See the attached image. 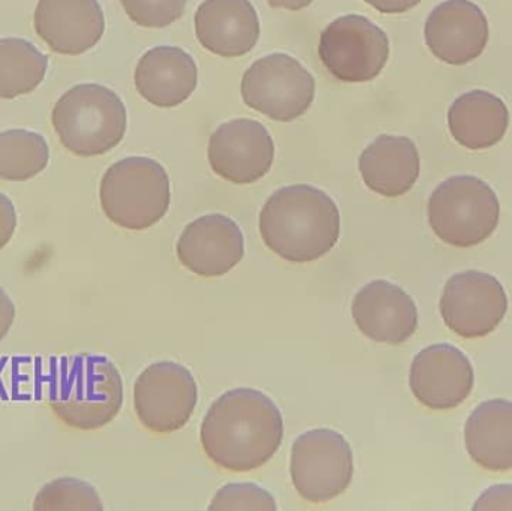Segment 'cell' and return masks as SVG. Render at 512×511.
<instances>
[{
  "label": "cell",
  "mask_w": 512,
  "mask_h": 511,
  "mask_svg": "<svg viewBox=\"0 0 512 511\" xmlns=\"http://www.w3.org/2000/svg\"><path fill=\"white\" fill-rule=\"evenodd\" d=\"M48 59L35 45L20 38L0 39V98L33 92L44 81Z\"/></svg>",
  "instance_id": "603a6c76"
},
{
  "label": "cell",
  "mask_w": 512,
  "mask_h": 511,
  "mask_svg": "<svg viewBox=\"0 0 512 511\" xmlns=\"http://www.w3.org/2000/svg\"><path fill=\"white\" fill-rule=\"evenodd\" d=\"M194 21L198 42L216 56H245L261 35L258 12L249 0H204Z\"/></svg>",
  "instance_id": "ac0fdd59"
},
{
  "label": "cell",
  "mask_w": 512,
  "mask_h": 511,
  "mask_svg": "<svg viewBox=\"0 0 512 511\" xmlns=\"http://www.w3.org/2000/svg\"><path fill=\"white\" fill-rule=\"evenodd\" d=\"M209 510H261L276 511L273 495L254 483H230L219 489Z\"/></svg>",
  "instance_id": "4316f807"
},
{
  "label": "cell",
  "mask_w": 512,
  "mask_h": 511,
  "mask_svg": "<svg viewBox=\"0 0 512 511\" xmlns=\"http://www.w3.org/2000/svg\"><path fill=\"white\" fill-rule=\"evenodd\" d=\"M33 24L39 38L65 56L86 53L105 32L98 0H39Z\"/></svg>",
  "instance_id": "e0dca14e"
},
{
  "label": "cell",
  "mask_w": 512,
  "mask_h": 511,
  "mask_svg": "<svg viewBox=\"0 0 512 511\" xmlns=\"http://www.w3.org/2000/svg\"><path fill=\"white\" fill-rule=\"evenodd\" d=\"M243 102L276 122H292L303 116L313 99V75L289 54L274 53L249 66L242 78Z\"/></svg>",
  "instance_id": "9c48e42d"
},
{
  "label": "cell",
  "mask_w": 512,
  "mask_h": 511,
  "mask_svg": "<svg viewBox=\"0 0 512 511\" xmlns=\"http://www.w3.org/2000/svg\"><path fill=\"white\" fill-rule=\"evenodd\" d=\"M189 0H120L129 20L147 29L171 26L185 14Z\"/></svg>",
  "instance_id": "484cf974"
},
{
  "label": "cell",
  "mask_w": 512,
  "mask_h": 511,
  "mask_svg": "<svg viewBox=\"0 0 512 511\" xmlns=\"http://www.w3.org/2000/svg\"><path fill=\"white\" fill-rule=\"evenodd\" d=\"M207 158L222 179L251 185L271 170L274 141L268 129L254 119L230 120L210 135Z\"/></svg>",
  "instance_id": "7c38bea8"
},
{
  "label": "cell",
  "mask_w": 512,
  "mask_h": 511,
  "mask_svg": "<svg viewBox=\"0 0 512 511\" xmlns=\"http://www.w3.org/2000/svg\"><path fill=\"white\" fill-rule=\"evenodd\" d=\"M358 170L370 191L402 197L420 177V153L411 138L382 134L363 150Z\"/></svg>",
  "instance_id": "ffe728a7"
},
{
  "label": "cell",
  "mask_w": 512,
  "mask_h": 511,
  "mask_svg": "<svg viewBox=\"0 0 512 511\" xmlns=\"http://www.w3.org/2000/svg\"><path fill=\"white\" fill-rule=\"evenodd\" d=\"M510 111L499 96L487 90L463 93L448 110L451 135L471 150L496 146L507 134Z\"/></svg>",
  "instance_id": "44dd1931"
},
{
  "label": "cell",
  "mask_w": 512,
  "mask_h": 511,
  "mask_svg": "<svg viewBox=\"0 0 512 511\" xmlns=\"http://www.w3.org/2000/svg\"><path fill=\"white\" fill-rule=\"evenodd\" d=\"M176 252L189 272L218 278L231 272L245 257V236L233 219L213 213L188 224L177 240Z\"/></svg>",
  "instance_id": "9a60e30c"
},
{
  "label": "cell",
  "mask_w": 512,
  "mask_h": 511,
  "mask_svg": "<svg viewBox=\"0 0 512 511\" xmlns=\"http://www.w3.org/2000/svg\"><path fill=\"white\" fill-rule=\"evenodd\" d=\"M465 444L484 470H512V402L492 399L478 405L466 422Z\"/></svg>",
  "instance_id": "7402d4cb"
},
{
  "label": "cell",
  "mask_w": 512,
  "mask_h": 511,
  "mask_svg": "<svg viewBox=\"0 0 512 511\" xmlns=\"http://www.w3.org/2000/svg\"><path fill=\"white\" fill-rule=\"evenodd\" d=\"M318 56L336 80L366 83L375 80L387 65L390 39L364 15L346 14L322 30Z\"/></svg>",
  "instance_id": "52a82bcc"
},
{
  "label": "cell",
  "mask_w": 512,
  "mask_h": 511,
  "mask_svg": "<svg viewBox=\"0 0 512 511\" xmlns=\"http://www.w3.org/2000/svg\"><path fill=\"white\" fill-rule=\"evenodd\" d=\"M259 233L265 246L283 260L310 263L327 255L339 240V207L315 186H285L265 201Z\"/></svg>",
  "instance_id": "7a4b0ae2"
},
{
  "label": "cell",
  "mask_w": 512,
  "mask_h": 511,
  "mask_svg": "<svg viewBox=\"0 0 512 511\" xmlns=\"http://www.w3.org/2000/svg\"><path fill=\"white\" fill-rule=\"evenodd\" d=\"M439 306L451 332L477 339L498 329L507 315L508 297L495 276L468 270L448 279Z\"/></svg>",
  "instance_id": "8fae6325"
},
{
  "label": "cell",
  "mask_w": 512,
  "mask_h": 511,
  "mask_svg": "<svg viewBox=\"0 0 512 511\" xmlns=\"http://www.w3.org/2000/svg\"><path fill=\"white\" fill-rule=\"evenodd\" d=\"M200 438L213 464L249 473L268 464L279 450L282 414L264 393L240 387L213 402L201 423Z\"/></svg>",
  "instance_id": "6da1fadb"
},
{
  "label": "cell",
  "mask_w": 512,
  "mask_h": 511,
  "mask_svg": "<svg viewBox=\"0 0 512 511\" xmlns=\"http://www.w3.org/2000/svg\"><path fill=\"white\" fill-rule=\"evenodd\" d=\"M351 312L358 330L379 344H403L418 329V309L412 297L384 279L361 288Z\"/></svg>",
  "instance_id": "2e32d148"
},
{
  "label": "cell",
  "mask_w": 512,
  "mask_h": 511,
  "mask_svg": "<svg viewBox=\"0 0 512 511\" xmlns=\"http://www.w3.org/2000/svg\"><path fill=\"white\" fill-rule=\"evenodd\" d=\"M474 510H512V485H496L483 492Z\"/></svg>",
  "instance_id": "83f0119b"
},
{
  "label": "cell",
  "mask_w": 512,
  "mask_h": 511,
  "mask_svg": "<svg viewBox=\"0 0 512 511\" xmlns=\"http://www.w3.org/2000/svg\"><path fill=\"white\" fill-rule=\"evenodd\" d=\"M474 383V368L468 357L450 344L424 348L415 356L409 372L415 398L435 411L459 407L471 395Z\"/></svg>",
  "instance_id": "4fadbf2b"
},
{
  "label": "cell",
  "mask_w": 512,
  "mask_h": 511,
  "mask_svg": "<svg viewBox=\"0 0 512 511\" xmlns=\"http://www.w3.org/2000/svg\"><path fill=\"white\" fill-rule=\"evenodd\" d=\"M36 511L86 510L102 511L101 497L90 483L74 477H63L45 485L33 503Z\"/></svg>",
  "instance_id": "d4e9b609"
},
{
  "label": "cell",
  "mask_w": 512,
  "mask_h": 511,
  "mask_svg": "<svg viewBox=\"0 0 512 511\" xmlns=\"http://www.w3.org/2000/svg\"><path fill=\"white\" fill-rule=\"evenodd\" d=\"M50 147L41 134L26 129L0 132V179L24 182L47 168Z\"/></svg>",
  "instance_id": "cb8c5ba5"
},
{
  "label": "cell",
  "mask_w": 512,
  "mask_h": 511,
  "mask_svg": "<svg viewBox=\"0 0 512 511\" xmlns=\"http://www.w3.org/2000/svg\"><path fill=\"white\" fill-rule=\"evenodd\" d=\"M489 38V20L471 0H445L424 24L427 47L448 65L474 62L486 50Z\"/></svg>",
  "instance_id": "5bb4252c"
},
{
  "label": "cell",
  "mask_w": 512,
  "mask_h": 511,
  "mask_svg": "<svg viewBox=\"0 0 512 511\" xmlns=\"http://www.w3.org/2000/svg\"><path fill=\"white\" fill-rule=\"evenodd\" d=\"M427 216L433 233L454 248L486 242L501 218L498 195L475 176H454L430 195Z\"/></svg>",
  "instance_id": "8992f818"
},
{
  "label": "cell",
  "mask_w": 512,
  "mask_h": 511,
  "mask_svg": "<svg viewBox=\"0 0 512 511\" xmlns=\"http://www.w3.org/2000/svg\"><path fill=\"white\" fill-rule=\"evenodd\" d=\"M312 2L313 0H267L271 8L288 9V11H301Z\"/></svg>",
  "instance_id": "1f68e13d"
},
{
  "label": "cell",
  "mask_w": 512,
  "mask_h": 511,
  "mask_svg": "<svg viewBox=\"0 0 512 511\" xmlns=\"http://www.w3.org/2000/svg\"><path fill=\"white\" fill-rule=\"evenodd\" d=\"M99 198L113 224L126 230H147L170 209V176L155 159L129 156L105 171Z\"/></svg>",
  "instance_id": "5b68a950"
},
{
  "label": "cell",
  "mask_w": 512,
  "mask_h": 511,
  "mask_svg": "<svg viewBox=\"0 0 512 511\" xmlns=\"http://www.w3.org/2000/svg\"><path fill=\"white\" fill-rule=\"evenodd\" d=\"M53 126L69 152L93 158L119 146L128 128V113L108 87L78 84L54 105Z\"/></svg>",
  "instance_id": "277c9868"
},
{
  "label": "cell",
  "mask_w": 512,
  "mask_h": 511,
  "mask_svg": "<svg viewBox=\"0 0 512 511\" xmlns=\"http://www.w3.org/2000/svg\"><path fill=\"white\" fill-rule=\"evenodd\" d=\"M138 93L159 108H173L191 98L198 86L194 57L180 47L161 45L146 51L134 74Z\"/></svg>",
  "instance_id": "d6986e66"
},
{
  "label": "cell",
  "mask_w": 512,
  "mask_h": 511,
  "mask_svg": "<svg viewBox=\"0 0 512 511\" xmlns=\"http://www.w3.org/2000/svg\"><path fill=\"white\" fill-rule=\"evenodd\" d=\"M17 228V213L14 204L0 192V249L8 245Z\"/></svg>",
  "instance_id": "f1b7e54d"
},
{
  "label": "cell",
  "mask_w": 512,
  "mask_h": 511,
  "mask_svg": "<svg viewBox=\"0 0 512 511\" xmlns=\"http://www.w3.org/2000/svg\"><path fill=\"white\" fill-rule=\"evenodd\" d=\"M292 485L303 500L324 504L342 495L354 477V455L346 438L331 429L304 432L292 444Z\"/></svg>",
  "instance_id": "ba28073f"
},
{
  "label": "cell",
  "mask_w": 512,
  "mask_h": 511,
  "mask_svg": "<svg viewBox=\"0 0 512 511\" xmlns=\"http://www.w3.org/2000/svg\"><path fill=\"white\" fill-rule=\"evenodd\" d=\"M15 308L11 297L0 287V341L8 335L12 323H14Z\"/></svg>",
  "instance_id": "4dcf8cb0"
},
{
  "label": "cell",
  "mask_w": 512,
  "mask_h": 511,
  "mask_svg": "<svg viewBox=\"0 0 512 511\" xmlns=\"http://www.w3.org/2000/svg\"><path fill=\"white\" fill-rule=\"evenodd\" d=\"M364 2L381 14H403L420 5L421 0H364Z\"/></svg>",
  "instance_id": "f546056e"
},
{
  "label": "cell",
  "mask_w": 512,
  "mask_h": 511,
  "mask_svg": "<svg viewBox=\"0 0 512 511\" xmlns=\"http://www.w3.org/2000/svg\"><path fill=\"white\" fill-rule=\"evenodd\" d=\"M48 401L71 428H104L122 410V375L113 362L98 354L65 357L51 378Z\"/></svg>",
  "instance_id": "3957f363"
},
{
  "label": "cell",
  "mask_w": 512,
  "mask_h": 511,
  "mask_svg": "<svg viewBox=\"0 0 512 511\" xmlns=\"http://www.w3.org/2000/svg\"><path fill=\"white\" fill-rule=\"evenodd\" d=\"M197 402V381L180 363H153L141 372L134 386L138 420L156 434H171L185 428Z\"/></svg>",
  "instance_id": "30bf717a"
}]
</instances>
